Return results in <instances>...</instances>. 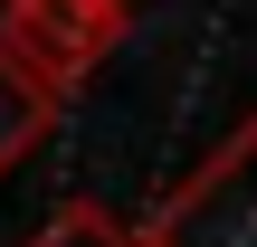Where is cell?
Returning a JSON list of instances; mask_svg holds the SVG:
<instances>
[{
  "instance_id": "6da1fadb",
  "label": "cell",
  "mask_w": 257,
  "mask_h": 247,
  "mask_svg": "<svg viewBox=\"0 0 257 247\" xmlns=\"http://www.w3.org/2000/svg\"><path fill=\"white\" fill-rule=\"evenodd\" d=\"M143 247H257V114L143 219Z\"/></svg>"
},
{
  "instance_id": "7a4b0ae2",
  "label": "cell",
  "mask_w": 257,
  "mask_h": 247,
  "mask_svg": "<svg viewBox=\"0 0 257 247\" xmlns=\"http://www.w3.org/2000/svg\"><path fill=\"white\" fill-rule=\"evenodd\" d=\"M0 38L67 95V86H86V76L114 57L124 0H0Z\"/></svg>"
},
{
  "instance_id": "3957f363",
  "label": "cell",
  "mask_w": 257,
  "mask_h": 247,
  "mask_svg": "<svg viewBox=\"0 0 257 247\" xmlns=\"http://www.w3.org/2000/svg\"><path fill=\"white\" fill-rule=\"evenodd\" d=\"M48 124H57V86L0 38V171L10 162H29L38 143H48Z\"/></svg>"
},
{
  "instance_id": "277c9868",
  "label": "cell",
  "mask_w": 257,
  "mask_h": 247,
  "mask_svg": "<svg viewBox=\"0 0 257 247\" xmlns=\"http://www.w3.org/2000/svg\"><path fill=\"white\" fill-rule=\"evenodd\" d=\"M29 247H143V228H124V219H114V209H95V200H67Z\"/></svg>"
}]
</instances>
